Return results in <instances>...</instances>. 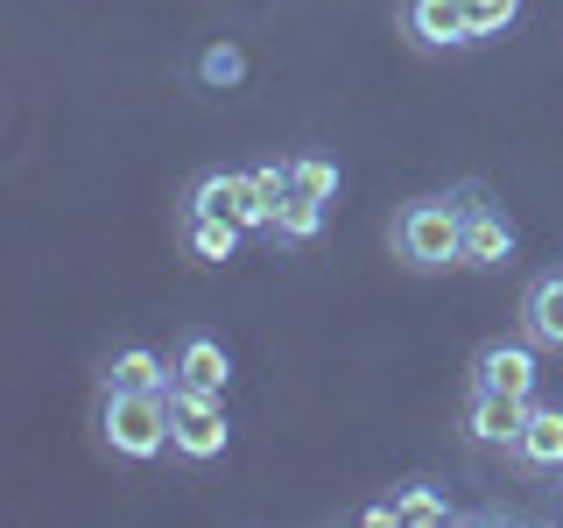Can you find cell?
<instances>
[{
	"label": "cell",
	"instance_id": "6da1fadb",
	"mask_svg": "<svg viewBox=\"0 0 563 528\" xmlns=\"http://www.w3.org/2000/svg\"><path fill=\"white\" fill-rule=\"evenodd\" d=\"M387 246L409 275H444V268H465V184L457 190H422L395 211L387 226Z\"/></svg>",
	"mask_w": 563,
	"mask_h": 528
},
{
	"label": "cell",
	"instance_id": "7a4b0ae2",
	"mask_svg": "<svg viewBox=\"0 0 563 528\" xmlns=\"http://www.w3.org/2000/svg\"><path fill=\"white\" fill-rule=\"evenodd\" d=\"M99 444L128 465H155L169 451V395H148V387H106L99 416H92Z\"/></svg>",
	"mask_w": 563,
	"mask_h": 528
},
{
	"label": "cell",
	"instance_id": "3957f363",
	"mask_svg": "<svg viewBox=\"0 0 563 528\" xmlns=\"http://www.w3.org/2000/svg\"><path fill=\"white\" fill-rule=\"evenodd\" d=\"M233 444V416H225V395H205V387L169 381V458L184 465H211Z\"/></svg>",
	"mask_w": 563,
	"mask_h": 528
},
{
	"label": "cell",
	"instance_id": "277c9868",
	"mask_svg": "<svg viewBox=\"0 0 563 528\" xmlns=\"http://www.w3.org/2000/svg\"><path fill=\"white\" fill-rule=\"evenodd\" d=\"M515 254H521V233L507 219V205L472 176L465 184V268H507Z\"/></svg>",
	"mask_w": 563,
	"mask_h": 528
},
{
	"label": "cell",
	"instance_id": "5b68a950",
	"mask_svg": "<svg viewBox=\"0 0 563 528\" xmlns=\"http://www.w3.org/2000/svg\"><path fill=\"white\" fill-rule=\"evenodd\" d=\"M176 211H225V219L246 226V233H268L275 226V211L261 205V190H254V169H205V176H190V190H184Z\"/></svg>",
	"mask_w": 563,
	"mask_h": 528
},
{
	"label": "cell",
	"instance_id": "8992f818",
	"mask_svg": "<svg viewBox=\"0 0 563 528\" xmlns=\"http://www.w3.org/2000/svg\"><path fill=\"white\" fill-rule=\"evenodd\" d=\"M472 387H500V395H515V402H536V387H542V345L528 339H486L479 352H472Z\"/></svg>",
	"mask_w": 563,
	"mask_h": 528
},
{
	"label": "cell",
	"instance_id": "52a82bcc",
	"mask_svg": "<svg viewBox=\"0 0 563 528\" xmlns=\"http://www.w3.org/2000/svg\"><path fill=\"white\" fill-rule=\"evenodd\" d=\"M521 422H528V402L515 395H500V387H465V416H457V430H465V444L472 451H515V437H521Z\"/></svg>",
	"mask_w": 563,
	"mask_h": 528
},
{
	"label": "cell",
	"instance_id": "ba28073f",
	"mask_svg": "<svg viewBox=\"0 0 563 528\" xmlns=\"http://www.w3.org/2000/svg\"><path fill=\"white\" fill-rule=\"evenodd\" d=\"M521 480H563V402H528V422L507 451Z\"/></svg>",
	"mask_w": 563,
	"mask_h": 528
},
{
	"label": "cell",
	"instance_id": "9c48e42d",
	"mask_svg": "<svg viewBox=\"0 0 563 528\" xmlns=\"http://www.w3.org/2000/svg\"><path fill=\"white\" fill-rule=\"evenodd\" d=\"M401 35H409L416 50H430V57H444V50H465V43H479V35H472V14H465V0H401Z\"/></svg>",
	"mask_w": 563,
	"mask_h": 528
},
{
	"label": "cell",
	"instance_id": "30bf717a",
	"mask_svg": "<svg viewBox=\"0 0 563 528\" xmlns=\"http://www.w3.org/2000/svg\"><path fill=\"white\" fill-rule=\"evenodd\" d=\"M176 240H184V254L198 261V268H225V261L240 254L246 226L225 219V211H176Z\"/></svg>",
	"mask_w": 563,
	"mask_h": 528
},
{
	"label": "cell",
	"instance_id": "8fae6325",
	"mask_svg": "<svg viewBox=\"0 0 563 528\" xmlns=\"http://www.w3.org/2000/svg\"><path fill=\"white\" fill-rule=\"evenodd\" d=\"M169 360H176V381L184 387H205V395L233 387V352H225V339H211V331H184Z\"/></svg>",
	"mask_w": 563,
	"mask_h": 528
},
{
	"label": "cell",
	"instance_id": "7c38bea8",
	"mask_svg": "<svg viewBox=\"0 0 563 528\" xmlns=\"http://www.w3.org/2000/svg\"><path fill=\"white\" fill-rule=\"evenodd\" d=\"M169 381H176V360H163V352H148V345H120V352L99 360V395L106 387H148V395H169Z\"/></svg>",
	"mask_w": 563,
	"mask_h": 528
},
{
	"label": "cell",
	"instance_id": "4fadbf2b",
	"mask_svg": "<svg viewBox=\"0 0 563 528\" xmlns=\"http://www.w3.org/2000/svg\"><path fill=\"white\" fill-rule=\"evenodd\" d=\"M521 331H528L542 352H563V268L536 275V282L521 289Z\"/></svg>",
	"mask_w": 563,
	"mask_h": 528
},
{
	"label": "cell",
	"instance_id": "5bb4252c",
	"mask_svg": "<svg viewBox=\"0 0 563 528\" xmlns=\"http://www.w3.org/2000/svg\"><path fill=\"white\" fill-rule=\"evenodd\" d=\"M324 198H303V190H289V198H282V211H275V226H268V240L275 246H310L317 233H324Z\"/></svg>",
	"mask_w": 563,
	"mask_h": 528
},
{
	"label": "cell",
	"instance_id": "9a60e30c",
	"mask_svg": "<svg viewBox=\"0 0 563 528\" xmlns=\"http://www.w3.org/2000/svg\"><path fill=\"white\" fill-rule=\"evenodd\" d=\"M395 507H401V528H444V521H457L451 493L437 486V480H409V486H395Z\"/></svg>",
	"mask_w": 563,
	"mask_h": 528
},
{
	"label": "cell",
	"instance_id": "2e32d148",
	"mask_svg": "<svg viewBox=\"0 0 563 528\" xmlns=\"http://www.w3.org/2000/svg\"><path fill=\"white\" fill-rule=\"evenodd\" d=\"M190 70H198L205 92H240V85H246V50L233 43V35H219V43L198 50V64H190Z\"/></svg>",
	"mask_w": 563,
	"mask_h": 528
},
{
	"label": "cell",
	"instance_id": "e0dca14e",
	"mask_svg": "<svg viewBox=\"0 0 563 528\" xmlns=\"http://www.w3.org/2000/svg\"><path fill=\"white\" fill-rule=\"evenodd\" d=\"M339 163H331V155H289V190H303V198H339Z\"/></svg>",
	"mask_w": 563,
	"mask_h": 528
},
{
	"label": "cell",
	"instance_id": "ac0fdd59",
	"mask_svg": "<svg viewBox=\"0 0 563 528\" xmlns=\"http://www.w3.org/2000/svg\"><path fill=\"white\" fill-rule=\"evenodd\" d=\"M465 14H472V35H479V43L521 29V0H465Z\"/></svg>",
	"mask_w": 563,
	"mask_h": 528
},
{
	"label": "cell",
	"instance_id": "d6986e66",
	"mask_svg": "<svg viewBox=\"0 0 563 528\" xmlns=\"http://www.w3.org/2000/svg\"><path fill=\"white\" fill-rule=\"evenodd\" d=\"M401 521V507H395V493H387V501H374L366 507V528H395Z\"/></svg>",
	"mask_w": 563,
	"mask_h": 528
}]
</instances>
